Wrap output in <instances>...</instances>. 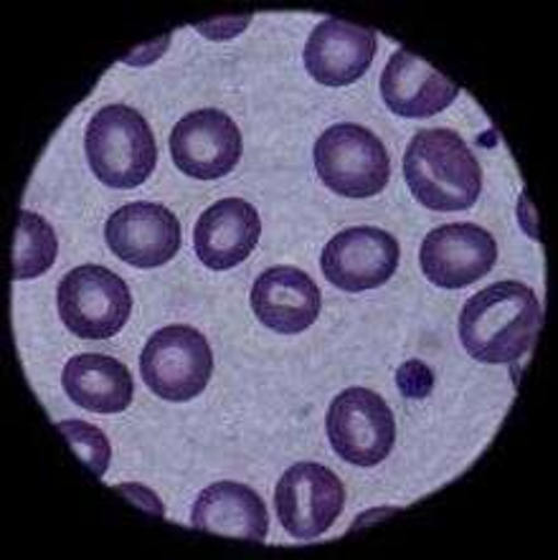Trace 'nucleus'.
I'll return each instance as SVG.
<instances>
[{
  "label": "nucleus",
  "instance_id": "9d476101",
  "mask_svg": "<svg viewBox=\"0 0 558 560\" xmlns=\"http://www.w3.org/2000/svg\"><path fill=\"white\" fill-rule=\"evenodd\" d=\"M496 261V238L475 223H446L429 231L419 252L421 271L442 290H462L480 282L485 275H490Z\"/></svg>",
  "mask_w": 558,
  "mask_h": 560
},
{
  "label": "nucleus",
  "instance_id": "2eb2a0df",
  "mask_svg": "<svg viewBox=\"0 0 558 560\" xmlns=\"http://www.w3.org/2000/svg\"><path fill=\"white\" fill-rule=\"evenodd\" d=\"M259 236L257 208L242 198H223L201 213L194 229V246L198 261L213 271H226L249 259Z\"/></svg>",
  "mask_w": 558,
  "mask_h": 560
},
{
  "label": "nucleus",
  "instance_id": "39448f33",
  "mask_svg": "<svg viewBox=\"0 0 558 560\" xmlns=\"http://www.w3.org/2000/svg\"><path fill=\"white\" fill-rule=\"evenodd\" d=\"M315 171L333 194L371 198L386 188L391 160L376 135L363 125L340 122L328 127L315 142Z\"/></svg>",
  "mask_w": 558,
  "mask_h": 560
},
{
  "label": "nucleus",
  "instance_id": "f3484780",
  "mask_svg": "<svg viewBox=\"0 0 558 560\" xmlns=\"http://www.w3.org/2000/svg\"><path fill=\"white\" fill-rule=\"evenodd\" d=\"M190 525L211 535L265 542L269 515L265 502L252 487L217 482L198 494L194 512H190Z\"/></svg>",
  "mask_w": 558,
  "mask_h": 560
},
{
  "label": "nucleus",
  "instance_id": "20e7f679",
  "mask_svg": "<svg viewBox=\"0 0 558 560\" xmlns=\"http://www.w3.org/2000/svg\"><path fill=\"white\" fill-rule=\"evenodd\" d=\"M59 317L82 340H109L132 312V294L123 277L100 264L71 269L56 292Z\"/></svg>",
  "mask_w": 558,
  "mask_h": 560
},
{
  "label": "nucleus",
  "instance_id": "f257e3e1",
  "mask_svg": "<svg viewBox=\"0 0 558 560\" xmlns=\"http://www.w3.org/2000/svg\"><path fill=\"white\" fill-rule=\"evenodd\" d=\"M544 307L536 292L508 279L485 287L465 302L460 315V340L469 355L488 365H510L531 353Z\"/></svg>",
  "mask_w": 558,
  "mask_h": 560
},
{
  "label": "nucleus",
  "instance_id": "4be33fe9",
  "mask_svg": "<svg viewBox=\"0 0 558 560\" xmlns=\"http://www.w3.org/2000/svg\"><path fill=\"white\" fill-rule=\"evenodd\" d=\"M117 492H123L125 498H130L132 502H138L140 508H146L148 512H153V515H158V517L165 515L163 502L158 500V494L150 492L148 487H142V485H119Z\"/></svg>",
  "mask_w": 558,
  "mask_h": 560
},
{
  "label": "nucleus",
  "instance_id": "423d86ee",
  "mask_svg": "<svg viewBox=\"0 0 558 560\" xmlns=\"http://www.w3.org/2000/svg\"><path fill=\"white\" fill-rule=\"evenodd\" d=\"M140 373L146 386L163 401H194L209 386L213 373L209 340L196 327H163L142 350Z\"/></svg>",
  "mask_w": 558,
  "mask_h": 560
},
{
  "label": "nucleus",
  "instance_id": "dca6fc26",
  "mask_svg": "<svg viewBox=\"0 0 558 560\" xmlns=\"http://www.w3.org/2000/svg\"><path fill=\"white\" fill-rule=\"evenodd\" d=\"M381 97L398 117L425 119L440 115L460 97V86L421 56L398 49L381 74Z\"/></svg>",
  "mask_w": 558,
  "mask_h": 560
},
{
  "label": "nucleus",
  "instance_id": "f03ea898",
  "mask_svg": "<svg viewBox=\"0 0 558 560\" xmlns=\"http://www.w3.org/2000/svg\"><path fill=\"white\" fill-rule=\"evenodd\" d=\"M414 198L432 211H467L483 190V167L454 130H421L404 155Z\"/></svg>",
  "mask_w": 558,
  "mask_h": 560
},
{
  "label": "nucleus",
  "instance_id": "0eeeda50",
  "mask_svg": "<svg viewBox=\"0 0 558 560\" xmlns=\"http://www.w3.org/2000/svg\"><path fill=\"white\" fill-rule=\"evenodd\" d=\"M335 454L356 467H376L396 444V421L388 404L369 388H348L325 416Z\"/></svg>",
  "mask_w": 558,
  "mask_h": 560
},
{
  "label": "nucleus",
  "instance_id": "4468645a",
  "mask_svg": "<svg viewBox=\"0 0 558 560\" xmlns=\"http://www.w3.org/2000/svg\"><path fill=\"white\" fill-rule=\"evenodd\" d=\"M323 307L321 287L298 267H272L252 287L257 319L279 335H300L315 323Z\"/></svg>",
  "mask_w": 558,
  "mask_h": 560
},
{
  "label": "nucleus",
  "instance_id": "aec40b11",
  "mask_svg": "<svg viewBox=\"0 0 558 560\" xmlns=\"http://www.w3.org/2000/svg\"><path fill=\"white\" fill-rule=\"evenodd\" d=\"M56 427H59L63 439L69 442L71 452H74L77 457L94 471V475L105 477L112 459V446H109V439L105 436V431L92 427V423L86 421H61L56 423Z\"/></svg>",
  "mask_w": 558,
  "mask_h": 560
},
{
  "label": "nucleus",
  "instance_id": "9b49d317",
  "mask_svg": "<svg viewBox=\"0 0 558 560\" xmlns=\"http://www.w3.org/2000/svg\"><path fill=\"white\" fill-rule=\"evenodd\" d=\"M402 249L384 229L353 226L333 236L323 252V275L342 292H365L396 275Z\"/></svg>",
  "mask_w": 558,
  "mask_h": 560
},
{
  "label": "nucleus",
  "instance_id": "412c9836",
  "mask_svg": "<svg viewBox=\"0 0 558 560\" xmlns=\"http://www.w3.org/2000/svg\"><path fill=\"white\" fill-rule=\"evenodd\" d=\"M396 381L398 390H402L406 398H427L434 388L432 371H429L425 363H419V360H409V363L398 368Z\"/></svg>",
  "mask_w": 558,
  "mask_h": 560
},
{
  "label": "nucleus",
  "instance_id": "6ab92c4d",
  "mask_svg": "<svg viewBox=\"0 0 558 560\" xmlns=\"http://www.w3.org/2000/svg\"><path fill=\"white\" fill-rule=\"evenodd\" d=\"M59 242L49 221L38 213L21 211L13 244V279H34L54 267Z\"/></svg>",
  "mask_w": 558,
  "mask_h": 560
},
{
  "label": "nucleus",
  "instance_id": "5701e85b",
  "mask_svg": "<svg viewBox=\"0 0 558 560\" xmlns=\"http://www.w3.org/2000/svg\"><path fill=\"white\" fill-rule=\"evenodd\" d=\"M246 23H249V19L244 21H236V19H226V21H219V23H204V26H196L201 34L211 36L213 42H226V38H231L236 34V31H242Z\"/></svg>",
  "mask_w": 558,
  "mask_h": 560
},
{
  "label": "nucleus",
  "instance_id": "7ed1b4c3",
  "mask_svg": "<svg viewBox=\"0 0 558 560\" xmlns=\"http://www.w3.org/2000/svg\"><path fill=\"white\" fill-rule=\"evenodd\" d=\"M84 150L92 173L109 188H138L155 171L153 130L138 109L107 104L90 119Z\"/></svg>",
  "mask_w": 558,
  "mask_h": 560
},
{
  "label": "nucleus",
  "instance_id": "6e6552de",
  "mask_svg": "<svg viewBox=\"0 0 558 560\" xmlns=\"http://www.w3.org/2000/svg\"><path fill=\"white\" fill-rule=\"evenodd\" d=\"M279 525L292 538L315 540L330 530L346 505V490L333 469L315 462L294 464L275 490Z\"/></svg>",
  "mask_w": 558,
  "mask_h": 560
},
{
  "label": "nucleus",
  "instance_id": "a211bd4d",
  "mask_svg": "<svg viewBox=\"0 0 558 560\" xmlns=\"http://www.w3.org/2000/svg\"><path fill=\"white\" fill-rule=\"evenodd\" d=\"M61 386L77 406L94 413H123L135 396L132 375L109 355L84 353L63 365Z\"/></svg>",
  "mask_w": 558,
  "mask_h": 560
},
{
  "label": "nucleus",
  "instance_id": "f8f14e48",
  "mask_svg": "<svg viewBox=\"0 0 558 560\" xmlns=\"http://www.w3.org/2000/svg\"><path fill=\"white\" fill-rule=\"evenodd\" d=\"M109 252L138 269H155L181 249V223L161 203H127L105 223Z\"/></svg>",
  "mask_w": 558,
  "mask_h": 560
},
{
  "label": "nucleus",
  "instance_id": "1a4fd4ad",
  "mask_svg": "<svg viewBox=\"0 0 558 560\" xmlns=\"http://www.w3.org/2000/svg\"><path fill=\"white\" fill-rule=\"evenodd\" d=\"M242 153L239 125L219 109L190 112L171 132V155L188 178L219 180L234 171Z\"/></svg>",
  "mask_w": 558,
  "mask_h": 560
},
{
  "label": "nucleus",
  "instance_id": "ddd939ff",
  "mask_svg": "<svg viewBox=\"0 0 558 560\" xmlns=\"http://www.w3.org/2000/svg\"><path fill=\"white\" fill-rule=\"evenodd\" d=\"M376 49V31L346 19H325L305 44V69L325 86H348L371 69Z\"/></svg>",
  "mask_w": 558,
  "mask_h": 560
}]
</instances>
